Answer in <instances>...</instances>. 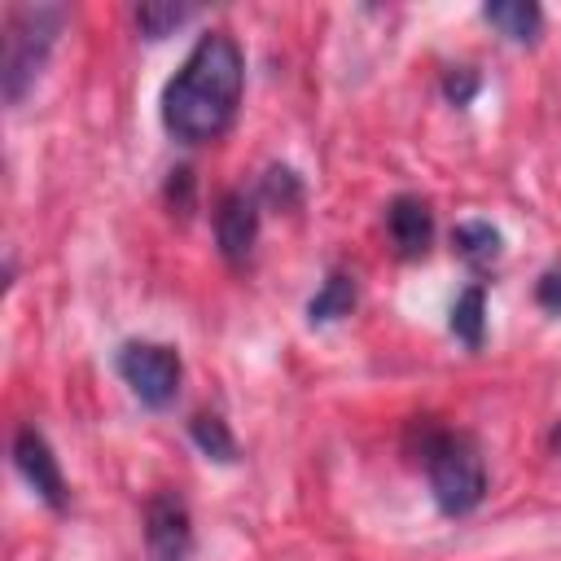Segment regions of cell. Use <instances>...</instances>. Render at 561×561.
Segmentation results:
<instances>
[{"instance_id": "8992f818", "label": "cell", "mask_w": 561, "mask_h": 561, "mask_svg": "<svg viewBox=\"0 0 561 561\" xmlns=\"http://www.w3.org/2000/svg\"><path fill=\"white\" fill-rule=\"evenodd\" d=\"M13 465H18V473H22V482L48 504V508H66L70 504V491H66V473H61V465H57V456H53V447H48V438L35 430V425H22L18 434H13Z\"/></svg>"}, {"instance_id": "ac0fdd59", "label": "cell", "mask_w": 561, "mask_h": 561, "mask_svg": "<svg viewBox=\"0 0 561 561\" xmlns=\"http://www.w3.org/2000/svg\"><path fill=\"white\" fill-rule=\"evenodd\" d=\"M535 302H539L543 311L561 316V267H548V272L539 276V285H535Z\"/></svg>"}, {"instance_id": "5b68a950", "label": "cell", "mask_w": 561, "mask_h": 561, "mask_svg": "<svg viewBox=\"0 0 561 561\" xmlns=\"http://www.w3.org/2000/svg\"><path fill=\"white\" fill-rule=\"evenodd\" d=\"M145 552L149 561H193V517L180 491H153L145 500Z\"/></svg>"}, {"instance_id": "e0dca14e", "label": "cell", "mask_w": 561, "mask_h": 561, "mask_svg": "<svg viewBox=\"0 0 561 561\" xmlns=\"http://www.w3.org/2000/svg\"><path fill=\"white\" fill-rule=\"evenodd\" d=\"M478 70H469V66H451L447 75H443V96L451 101V105H469L473 96H478Z\"/></svg>"}, {"instance_id": "9c48e42d", "label": "cell", "mask_w": 561, "mask_h": 561, "mask_svg": "<svg viewBox=\"0 0 561 561\" xmlns=\"http://www.w3.org/2000/svg\"><path fill=\"white\" fill-rule=\"evenodd\" d=\"M482 18L513 44H535L543 31V9L535 0H486Z\"/></svg>"}, {"instance_id": "30bf717a", "label": "cell", "mask_w": 561, "mask_h": 561, "mask_svg": "<svg viewBox=\"0 0 561 561\" xmlns=\"http://www.w3.org/2000/svg\"><path fill=\"white\" fill-rule=\"evenodd\" d=\"M451 245H456V254H460L473 272H486V267L504 254V237H500V228L486 224V219H465V224H456V228H451Z\"/></svg>"}, {"instance_id": "5bb4252c", "label": "cell", "mask_w": 561, "mask_h": 561, "mask_svg": "<svg viewBox=\"0 0 561 561\" xmlns=\"http://www.w3.org/2000/svg\"><path fill=\"white\" fill-rule=\"evenodd\" d=\"M197 9L193 4H171V0H145V4H136V31L145 35V39H167V35H175L188 18H193Z\"/></svg>"}, {"instance_id": "8fae6325", "label": "cell", "mask_w": 561, "mask_h": 561, "mask_svg": "<svg viewBox=\"0 0 561 561\" xmlns=\"http://www.w3.org/2000/svg\"><path fill=\"white\" fill-rule=\"evenodd\" d=\"M351 307H355V276L329 272L324 285H320V289L311 294V302H307V320H311V324H333V320L351 316Z\"/></svg>"}, {"instance_id": "3957f363", "label": "cell", "mask_w": 561, "mask_h": 561, "mask_svg": "<svg viewBox=\"0 0 561 561\" xmlns=\"http://www.w3.org/2000/svg\"><path fill=\"white\" fill-rule=\"evenodd\" d=\"M66 26V9L61 4H18L4 18V57H0V92L9 105H18L35 79L44 75L57 35Z\"/></svg>"}, {"instance_id": "ba28073f", "label": "cell", "mask_w": 561, "mask_h": 561, "mask_svg": "<svg viewBox=\"0 0 561 561\" xmlns=\"http://www.w3.org/2000/svg\"><path fill=\"white\" fill-rule=\"evenodd\" d=\"M386 232L394 241V250L403 259H421L434 241V210L425 197L416 193H399L390 206H386Z\"/></svg>"}, {"instance_id": "6da1fadb", "label": "cell", "mask_w": 561, "mask_h": 561, "mask_svg": "<svg viewBox=\"0 0 561 561\" xmlns=\"http://www.w3.org/2000/svg\"><path fill=\"white\" fill-rule=\"evenodd\" d=\"M245 61L228 31H206L162 88V127L180 145L219 140L241 105Z\"/></svg>"}, {"instance_id": "52a82bcc", "label": "cell", "mask_w": 561, "mask_h": 561, "mask_svg": "<svg viewBox=\"0 0 561 561\" xmlns=\"http://www.w3.org/2000/svg\"><path fill=\"white\" fill-rule=\"evenodd\" d=\"M215 241H219V254L241 267L250 254H254V241H259V202L250 193H224L219 206H215Z\"/></svg>"}, {"instance_id": "9a60e30c", "label": "cell", "mask_w": 561, "mask_h": 561, "mask_svg": "<svg viewBox=\"0 0 561 561\" xmlns=\"http://www.w3.org/2000/svg\"><path fill=\"white\" fill-rule=\"evenodd\" d=\"M259 197L267 206H280V210H294L302 202V180L289 171V167H267L263 184H259Z\"/></svg>"}, {"instance_id": "4fadbf2b", "label": "cell", "mask_w": 561, "mask_h": 561, "mask_svg": "<svg viewBox=\"0 0 561 561\" xmlns=\"http://www.w3.org/2000/svg\"><path fill=\"white\" fill-rule=\"evenodd\" d=\"M188 438L197 443L202 456H210L219 465H232L241 456V447H237V438H232V430H228V421L219 412H197L188 421Z\"/></svg>"}, {"instance_id": "277c9868", "label": "cell", "mask_w": 561, "mask_h": 561, "mask_svg": "<svg viewBox=\"0 0 561 561\" xmlns=\"http://www.w3.org/2000/svg\"><path fill=\"white\" fill-rule=\"evenodd\" d=\"M114 364H118V377L127 381V390L145 408H167L180 390V377H184L180 355L162 342H123Z\"/></svg>"}, {"instance_id": "7c38bea8", "label": "cell", "mask_w": 561, "mask_h": 561, "mask_svg": "<svg viewBox=\"0 0 561 561\" xmlns=\"http://www.w3.org/2000/svg\"><path fill=\"white\" fill-rule=\"evenodd\" d=\"M451 333L469 346V351H478L482 346V337H486V289L482 285H465L460 294H456V302H451Z\"/></svg>"}, {"instance_id": "7a4b0ae2", "label": "cell", "mask_w": 561, "mask_h": 561, "mask_svg": "<svg viewBox=\"0 0 561 561\" xmlns=\"http://www.w3.org/2000/svg\"><path fill=\"white\" fill-rule=\"evenodd\" d=\"M412 434H421V465L430 478V495L447 517H465L486 495V465L469 434L438 430L430 421H416Z\"/></svg>"}, {"instance_id": "d6986e66", "label": "cell", "mask_w": 561, "mask_h": 561, "mask_svg": "<svg viewBox=\"0 0 561 561\" xmlns=\"http://www.w3.org/2000/svg\"><path fill=\"white\" fill-rule=\"evenodd\" d=\"M548 447H552V456H561V421L552 425V434H548Z\"/></svg>"}, {"instance_id": "2e32d148", "label": "cell", "mask_w": 561, "mask_h": 561, "mask_svg": "<svg viewBox=\"0 0 561 561\" xmlns=\"http://www.w3.org/2000/svg\"><path fill=\"white\" fill-rule=\"evenodd\" d=\"M167 206H171V215H193V206H197V180H193V171L188 167H171L167 171Z\"/></svg>"}]
</instances>
